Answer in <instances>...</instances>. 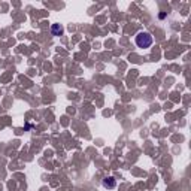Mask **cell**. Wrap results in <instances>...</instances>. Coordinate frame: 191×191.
Returning <instances> with one entry per match:
<instances>
[{
  "label": "cell",
  "mask_w": 191,
  "mask_h": 191,
  "mask_svg": "<svg viewBox=\"0 0 191 191\" xmlns=\"http://www.w3.org/2000/svg\"><path fill=\"white\" fill-rule=\"evenodd\" d=\"M135 42H136V45L139 48H149L152 45L154 39H152V36L148 31H139L136 34V37H135Z\"/></svg>",
  "instance_id": "obj_1"
},
{
  "label": "cell",
  "mask_w": 191,
  "mask_h": 191,
  "mask_svg": "<svg viewBox=\"0 0 191 191\" xmlns=\"http://www.w3.org/2000/svg\"><path fill=\"white\" fill-rule=\"evenodd\" d=\"M103 187L108 188V190H114V188L117 187V179H115L114 176H106V178L103 179Z\"/></svg>",
  "instance_id": "obj_2"
},
{
  "label": "cell",
  "mask_w": 191,
  "mask_h": 191,
  "mask_svg": "<svg viewBox=\"0 0 191 191\" xmlns=\"http://www.w3.org/2000/svg\"><path fill=\"white\" fill-rule=\"evenodd\" d=\"M51 33H52L54 36H61V34L64 33V28H63L61 24H52V25H51Z\"/></svg>",
  "instance_id": "obj_3"
}]
</instances>
